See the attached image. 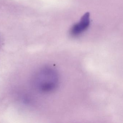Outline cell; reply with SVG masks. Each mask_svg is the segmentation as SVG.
Returning <instances> with one entry per match:
<instances>
[{
	"instance_id": "cell-1",
	"label": "cell",
	"mask_w": 123,
	"mask_h": 123,
	"mask_svg": "<svg viewBox=\"0 0 123 123\" xmlns=\"http://www.w3.org/2000/svg\"><path fill=\"white\" fill-rule=\"evenodd\" d=\"M59 77L56 70L46 67L39 70L35 76L34 85L37 90L43 92L53 91L59 83Z\"/></svg>"
},
{
	"instance_id": "cell-2",
	"label": "cell",
	"mask_w": 123,
	"mask_h": 123,
	"mask_svg": "<svg viewBox=\"0 0 123 123\" xmlns=\"http://www.w3.org/2000/svg\"><path fill=\"white\" fill-rule=\"evenodd\" d=\"M90 16L89 12L85 13L81 18L80 21L72 27L70 31V35L73 37L78 36L86 31L90 25Z\"/></svg>"
}]
</instances>
